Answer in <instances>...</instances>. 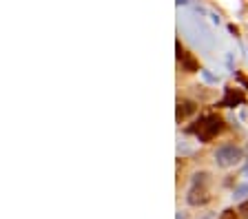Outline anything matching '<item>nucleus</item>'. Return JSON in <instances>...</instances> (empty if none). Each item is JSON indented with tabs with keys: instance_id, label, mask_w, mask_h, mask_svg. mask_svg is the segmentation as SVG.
I'll return each mask as SVG.
<instances>
[{
	"instance_id": "6e6552de",
	"label": "nucleus",
	"mask_w": 248,
	"mask_h": 219,
	"mask_svg": "<svg viewBox=\"0 0 248 219\" xmlns=\"http://www.w3.org/2000/svg\"><path fill=\"white\" fill-rule=\"evenodd\" d=\"M219 219H237V215L233 213V210H224V215Z\"/></svg>"
},
{
	"instance_id": "9b49d317",
	"label": "nucleus",
	"mask_w": 248,
	"mask_h": 219,
	"mask_svg": "<svg viewBox=\"0 0 248 219\" xmlns=\"http://www.w3.org/2000/svg\"><path fill=\"white\" fill-rule=\"evenodd\" d=\"M177 219H186V215H184V213H182V210H180V213H177Z\"/></svg>"
},
{
	"instance_id": "0eeeda50",
	"label": "nucleus",
	"mask_w": 248,
	"mask_h": 219,
	"mask_svg": "<svg viewBox=\"0 0 248 219\" xmlns=\"http://www.w3.org/2000/svg\"><path fill=\"white\" fill-rule=\"evenodd\" d=\"M239 213H242L244 219H248V202H242V204H239Z\"/></svg>"
},
{
	"instance_id": "f03ea898",
	"label": "nucleus",
	"mask_w": 248,
	"mask_h": 219,
	"mask_svg": "<svg viewBox=\"0 0 248 219\" xmlns=\"http://www.w3.org/2000/svg\"><path fill=\"white\" fill-rule=\"evenodd\" d=\"M242 162V148L235 144H224L215 151V164L222 168H231Z\"/></svg>"
},
{
	"instance_id": "1a4fd4ad",
	"label": "nucleus",
	"mask_w": 248,
	"mask_h": 219,
	"mask_svg": "<svg viewBox=\"0 0 248 219\" xmlns=\"http://www.w3.org/2000/svg\"><path fill=\"white\" fill-rule=\"evenodd\" d=\"M211 20H213V25H219V16L217 14H211Z\"/></svg>"
},
{
	"instance_id": "9d476101",
	"label": "nucleus",
	"mask_w": 248,
	"mask_h": 219,
	"mask_svg": "<svg viewBox=\"0 0 248 219\" xmlns=\"http://www.w3.org/2000/svg\"><path fill=\"white\" fill-rule=\"evenodd\" d=\"M202 219H215V215H213V213H204V215H202Z\"/></svg>"
},
{
	"instance_id": "f257e3e1",
	"label": "nucleus",
	"mask_w": 248,
	"mask_h": 219,
	"mask_svg": "<svg viewBox=\"0 0 248 219\" xmlns=\"http://www.w3.org/2000/svg\"><path fill=\"white\" fill-rule=\"evenodd\" d=\"M206 182H208V173H195V175H193L189 195H186V202H189L190 206H204V204L211 199Z\"/></svg>"
},
{
	"instance_id": "7ed1b4c3",
	"label": "nucleus",
	"mask_w": 248,
	"mask_h": 219,
	"mask_svg": "<svg viewBox=\"0 0 248 219\" xmlns=\"http://www.w3.org/2000/svg\"><path fill=\"white\" fill-rule=\"evenodd\" d=\"M219 129H222V120L215 117V115H208V117H204V120L200 122V126H195V129H190V131H193L202 142H208L213 135L219 133Z\"/></svg>"
},
{
	"instance_id": "423d86ee",
	"label": "nucleus",
	"mask_w": 248,
	"mask_h": 219,
	"mask_svg": "<svg viewBox=\"0 0 248 219\" xmlns=\"http://www.w3.org/2000/svg\"><path fill=\"white\" fill-rule=\"evenodd\" d=\"M202 78H204L208 84H217V78L213 75V73H208V71H202Z\"/></svg>"
},
{
	"instance_id": "20e7f679",
	"label": "nucleus",
	"mask_w": 248,
	"mask_h": 219,
	"mask_svg": "<svg viewBox=\"0 0 248 219\" xmlns=\"http://www.w3.org/2000/svg\"><path fill=\"white\" fill-rule=\"evenodd\" d=\"M248 195V184H239V186H235V190H233V197L235 199H244Z\"/></svg>"
},
{
	"instance_id": "39448f33",
	"label": "nucleus",
	"mask_w": 248,
	"mask_h": 219,
	"mask_svg": "<svg viewBox=\"0 0 248 219\" xmlns=\"http://www.w3.org/2000/svg\"><path fill=\"white\" fill-rule=\"evenodd\" d=\"M233 102H242V95L235 93V91H231V93H228V98H226V106H231Z\"/></svg>"
}]
</instances>
